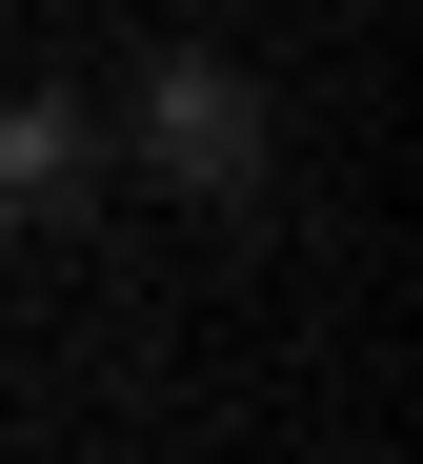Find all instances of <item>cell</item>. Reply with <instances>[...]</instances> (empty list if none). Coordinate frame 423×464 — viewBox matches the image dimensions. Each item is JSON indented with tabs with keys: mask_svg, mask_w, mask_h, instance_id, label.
I'll use <instances>...</instances> for the list:
<instances>
[{
	"mask_svg": "<svg viewBox=\"0 0 423 464\" xmlns=\"http://www.w3.org/2000/svg\"><path fill=\"white\" fill-rule=\"evenodd\" d=\"M101 162H141L161 202H263V162H283V102L242 82L222 41H141V82H121V121H101Z\"/></svg>",
	"mask_w": 423,
	"mask_h": 464,
	"instance_id": "6da1fadb",
	"label": "cell"
},
{
	"mask_svg": "<svg viewBox=\"0 0 423 464\" xmlns=\"http://www.w3.org/2000/svg\"><path fill=\"white\" fill-rule=\"evenodd\" d=\"M81 182H101V121L81 102H0V222H61Z\"/></svg>",
	"mask_w": 423,
	"mask_h": 464,
	"instance_id": "7a4b0ae2",
	"label": "cell"
}]
</instances>
